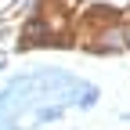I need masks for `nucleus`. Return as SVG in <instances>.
Listing matches in <instances>:
<instances>
[{
	"instance_id": "f257e3e1",
	"label": "nucleus",
	"mask_w": 130,
	"mask_h": 130,
	"mask_svg": "<svg viewBox=\"0 0 130 130\" xmlns=\"http://www.w3.org/2000/svg\"><path fill=\"white\" fill-rule=\"evenodd\" d=\"M98 87L61 69L14 76L0 87V130H36L72 105H94Z\"/></svg>"
}]
</instances>
